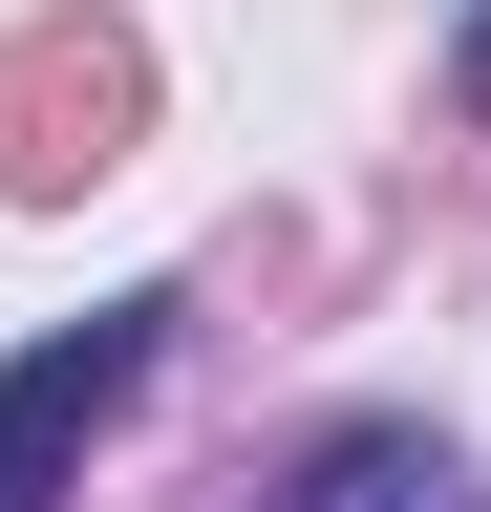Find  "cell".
Returning <instances> with one entry per match:
<instances>
[{"label":"cell","mask_w":491,"mask_h":512,"mask_svg":"<svg viewBox=\"0 0 491 512\" xmlns=\"http://www.w3.org/2000/svg\"><path fill=\"white\" fill-rule=\"evenodd\" d=\"M150 342H171V299H86L65 342H22V363H0V512H65V491H86V448L129 427Z\"/></svg>","instance_id":"cell-1"},{"label":"cell","mask_w":491,"mask_h":512,"mask_svg":"<svg viewBox=\"0 0 491 512\" xmlns=\"http://www.w3.org/2000/svg\"><path fill=\"white\" fill-rule=\"evenodd\" d=\"M257 512H491V491H470V448H449V427H342L321 470L257 491Z\"/></svg>","instance_id":"cell-2"},{"label":"cell","mask_w":491,"mask_h":512,"mask_svg":"<svg viewBox=\"0 0 491 512\" xmlns=\"http://www.w3.org/2000/svg\"><path fill=\"white\" fill-rule=\"evenodd\" d=\"M470 107H491V0H470Z\"/></svg>","instance_id":"cell-3"}]
</instances>
